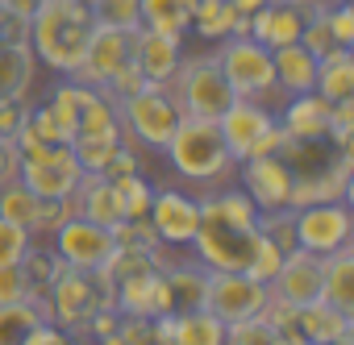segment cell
Listing matches in <instances>:
<instances>
[{
    "label": "cell",
    "mask_w": 354,
    "mask_h": 345,
    "mask_svg": "<svg viewBox=\"0 0 354 345\" xmlns=\"http://www.w3.org/2000/svg\"><path fill=\"white\" fill-rule=\"evenodd\" d=\"M180 59H184V38H171V34L138 26V34H133V63H138L146 83H171V75L180 71Z\"/></svg>",
    "instance_id": "obj_18"
},
{
    "label": "cell",
    "mask_w": 354,
    "mask_h": 345,
    "mask_svg": "<svg viewBox=\"0 0 354 345\" xmlns=\"http://www.w3.org/2000/svg\"><path fill=\"white\" fill-rule=\"evenodd\" d=\"M292 237L300 250L308 254H333L342 246L354 241V217H350V200H317V204H300L292 208Z\"/></svg>",
    "instance_id": "obj_11"
},
{
    "label": "cell",
    "mask_w": 354,
    "mask_h": 345,
    "mask_svg": "<svg viewBox=\"0 0 354 345\" xmlns=\"http://www.w3.org/2000/svg\"><path fill=\"white\" fill-rule=\"evenodd\" d=\"M50 250L67 262V266H75V270H100L104 262H109V254L117 250V241H113V229H104V225H96V221H88V217H67L50 237Z\"/></svg>",
    "instance_id": "obj_14"
},
{
    "label": "cell",
    "mask_w": 354,
    "mask_h": 345,
    "mask_svg": "<svg viewBox=\"0 0 354 345\" xmlns=\"http://www.w3.org/2000/svg\"><path fill=\"white\" fill-rule=\"evenodd\" d=\"M17 299H34V295H30L26 266L9 262V266H0V304H17Z\"/></svg>",
    "instance_id": "obj_39"
},
{
    "label": "cell",
    "mask_w": 354,
    "mask_h": 345,
    "mask_svg": "<svg viewBox=\"0 0 354 345\" xmlns=\"http://www.w3.org/2000/svg\"><path fill=\"white\" fill-rule=\"evenodd\" d=\"M225 345H283V341L267 324V316H246V320L225 324Z\"/></svg>",
    "instance_id": "obj_36"
},
{
    "label": "cell",
    "mask_w": 354,
    "mask_h": 345,
    "mask_svg": "<svg viewBox=\"0 0 354 345\" xmlns=\"http://www.w3.org/2000/svg\"><path fill=\"white\" fill-rule=\"evenodd\" d=\"M113 192H117L125 217H146V213H150L154 184L146 179V170H133V175H117V179H113Z\"/></svg>",
    "instance_id": "obj_34"
},
{
    "label": "cell",
    "mask_w": 354,
    "mask_h": 345,
    "mask_svg": "<svg viewBox=\"0 0 354 345\" xmlns=\"http://www.w3.org/2000/svg\"><path fill=\"white\" fill-rule=\"evenodd\" d=\"M121 141H125L121 129H80L71 137V154H75L84 175H104V166H109V158Z\"/></svg>",
    "instance_id": "obj_28"
},
{
    "label": "cell",
    "mask_w": 354,
    "mask_h": 345,
    "mask_svg": "<svg viewBox=\"0 0 354 345\" xmlns=\"http://www.w3.org/2000/svg\"><path fill=\"white\" fill-rule=\"evenodd\" d=\"M271 55H275V96H279V100L317 88V59H313L300 42L279 46V50H271Z\"/></svg>",
    "instance_id": "obj_23"
},
{
    "label": "cell",
    "mask_w": 354,
    "mask_h": 345,
    "mask_svg": "<svg viewBox=\"0 0 354 345\" xmlns=\"http://www.w3.org/2000/svg\"><path fill=\"white\" fill-rule=\"evenodd\" d=\"M46 316L42 299H17V304H0V345H21L26 333Z\"/></svg>",
    "instance_id": "obj_32"
},
{
    "label": "cell",
    "mask_w": 354,
    "mask_h": 345,
    "mask_svg": "<svg viewBox=\"0 0 354 345\" xmlns=\"http://www.w3.org/2000/svg\"><path fill=\"white\" fill-rule=\"evenodd\" d=\"M30 117V100H0V137H13Z\"/></svg>",
    "instance_id": "obj_43"
},
{
    "label": "cell",
    "mask_w": 354,
    "mask_h": 345,
    "mask_svg": "<svg viewBox=\"0 0 354 345\" xmlns=\"http://www.w3.org/2000/svg\"><path fill=\"white\" fill-rule=\"evenodd\" d=\"M167 88H171L175 104L184 108V117H209V121H217L238 100L234 88H230V79H225V71H221V63H217L213 46L209 50H184L180 71L171 75Z\"/></svg>",
    "instance_id": "obj_4"
},
{
    "label": "cell",
    "mask_w": 354,
    "mask_h": 345,
    "mask_svg": "<svg viewBox=\"0 0 354 345\" xmlns=\"http://www.w3.org/2000/svg\"><path fill=\"white\" fill-rule=\"evenodd\" d=\"M296 324H300L304 345H350L354 341V316L350 312H337L325 299L300 304L296 308Z\"/></svg>",
    "instance_id": "obj_20"
},
{
    "label": "cell",
    "mask_w": 354,
    "mask_h": 345,
    "mask_svg": "<svg viewBox=\"0 0 354 345\" xmlns=\"http://www.w3.org/2000/svg\"><path fill=\"white\" fill-rule=\"evenodd\" d=\"M325 275H321V299L333 304L337 312H350L354 316V241L325 254L321 258Z\"/></svg>",
    "instance_id": "obj_26"
},
{
    "label": "cell",
    "mask_w": 354,
    "mask_h": 345,
    "mask_svg": "<svg viewBox=\"0 0 354 345\" xmlns=\"http://www.w3.org/2000/svg\"><path fill=\"white\" fill-rule=\"evenodd\" d=\"M175 345H225V324L205 308L175 312Z\"/></svg>",
    "instance_id": "obj_30"
},
{
    "label": "cell",
    "mask_w": 354,
    "mask_h": 345,
    "mask_svg": "<svg viewBox=\"0 0 354 345\" xmlns=\"http://www.w3.org/2000/svg\"><path fill=\"white\" fill-rule=\"evenodd\" d=\"M275 121L288 141H321L329 125V100H321L317 92L288 96L283 104H275Z\"/></svg>",
    "instance_id": "obj_19"
},
{
    "label": "cell",
    "mask_w": 354,
    "mask_h": 345,
    "mask_svg": "<svg viewBox=\"0 0 354 345\" xmlns=\"http://www.w3.org/2000/svg\"><path fill=\"white\" fill-rule=\"evenodd\" d=\"M213 50H217V63H221L234 96H242V100H271V104L279 100L275 96V55H271V46H263L250 34H230Z\"/></svg>",
    "instance_id": "obj_6"
},
{
    "label": "cell",
    "mask_w": 354,
    "mask_h": 345,
    "mask_svg": "<svg viewBox=\"0 0 354 345\" xmlns=\"http://www.w3.org/2000/svg\"><path fill=\"white\" fill-rule=\"evenodd\" d=\"M234 184L250 196V204L259 213H279L292 208V166L283 162V154H254L242 158L234 166Z\"/></svg>",
    "instance_id": "obj_12"
},
{
    "label": "cell",
    "mask_w": 354,
    "mask_h": 345,
    "mask_svg": "<svg viewBox=\"0 0 354 345\" xmlns=\"http://www.w3.org/2000/svg\"><path fill=\"white\" fill-rule=\"evenodd\" d=\"M329 13V9H325ZM325 13H317V17H308L304 21V30H300V46L313 55V59H321V55H329V50H337V38H333V30H329V21H325Z\"/></svg>",
    "instance_id": "obj_38"
},
{
    "label": "cell",
    "mask_w": 354,
    "mask_h": 345,
    "mask_svg": "<svg viewBox=\"0 0 354 345\" xmlns=\"http://www.w3.org/2000/svg\"><path fill=\"white\" fill-rule=\"evenodd\" d=\"M267 304H271V287L263 279H254L250 270H209L205 275L201 308L213 312L221 324H234V320H246V316H263Z\"/></svg>",
    "instance_id": "obj_9"
},
{
    "label": "cell",
    "mask_w": 354,
    "mask_h": 345,
    "mask_svg": "<svg viewBox=\"0 0 354 345\" xmlns=\"http://www.w3.org/2000/svg\"><path fill=\"white\" fill-rule=\"evenodd\" d=\"M188 34H196V38H205L209 46H217V42L230 38V34H250V17H238L230 0H196Z\"/></svg>",
    "instance_id": "obj_24"
},
{
    "label": "cell",
    "mask_w": 354,
    "mask_h": 345,
    "mask_svg": "<svg viewBox=\"0 0 354 345\" xmlns=\"http://www.w3.org/2000/svg\"><path fill=\"white\" fill-rule=\"evenodd\" d=\"M80 162L71 154V146H38L30 154L17 158V179L42 196V200H55V196H71L75 184H80Z\"/></svg>",
    "instance_id": "obj_13"
},
{
    "label": "cell",
    "mask_w": 354,
    "mask_h": 345,
    "mask_svg": "<svg viewBox=\"0 0 354 345\" xmlns=\"http://www.w3.org/2000/svg\"><path fill=\"white\" fill-rule=\"evenodd\" d=\"M17 146H13V137H0V184H9V179H17Z\"/></svg>",
    "instance_id": "obj_46"
},
{
    "label": "cell",
    "mask_w": 354,
    "mask_h": 345,
    "mask_svg": "<svg viewBox=\"0 0 354 345\" xmlns=\"http://www.w3.org/2000/svg\"><path fill=\"white\" fill-rule=\"evenodd\" d=\"M325 21H329L337 46H350V50H354V9L346 5V0H333L329 13H325Z\"/></svg>",
    "instance_id": "obj_42"
},
{
    "label": "cell",
    "mask_w": 354,
    "mask_h": 345,
    "mask_svg": "<svg viewBox=\"0 0 354 345\" xmlns=\"http://www.w3.org/2000/svg\"><path fill=\"white\" fill-rule=\"evenodd\" d=\"M133 34L138 30H113V26H96L92 42L84 50V63L75 67V79L88 88H104L125 63H133Z\"/></svg>",
    "instance_id": "obj_15"
},
{
    "label": "cell",
    "mask_w": 354,
    "mask_h": 345,
    "mask_svg": "<svg viewBox=\"0 0 354 345\" xmlns=\"http://www.w3.org/2000/svg\"><path fill=\"white\" fill-rule=\"evenodd\" d=\"M313 92L329 104L354 100V50L350 46H337V50L317 59V88Z\"/></svg>",
    "instance_id": "obj_27"
},
{
    "label": "cell",
    "mask_w": 354,
    "mask_h": 345,
    "mask_svg": "<svg viewBox=\"0 0 354 345\" xmlns=\"http://www.w3.org/2000/svg\"><path fill=\"white\" fill-rule=\"evenodd\" d=\"M9 42H26V21L0 5V46H9Z\"/></svg>",
    "instance_id": "obj_45"
},
{
    "label": "cell",
    "mask_w": 354,
    "mask_h": 345,
    "mask_svg": "<svg viewBox=\"0 0 354 345\" xmlns=\"http://www.w3.org/2000/svg\"><path fill=\"white\" fill-rule=\"evenodd\" d=\"M321 275H325L321 254H308V250L292 246V250L283 254V262H279V270H275V279H271L267 287H271L275 299H288V304L300 308V304L321 299Z\"/></svg>",
    "instance_id": "obj_17"
},
{
    "label": "cell",
    "mask_w": 354,
    "mask_h": 345,
    "mask_svg": "<svg viewBox=\"0 0 354 345\" xmlns=\"http://www.w3.org/2000/svg\"><path fill=\"white\" fill-rule=\"evenodd\" d=\"M259 241V208L234 179L201 192V225L188 246L196 262H205L209 270H250Z\"/></svg>",
    "instance_id": "obj_1"
},
{
    "label": "cell",
    "mask_w": 354,
    "mask_h": 345,
    "mask_svg": "<svg viewBox=\"0 0 354 345\" xmlns=\"http://www.w3.org/2000/svg\"><path fill=\"white\" fill-rule=\"evenodd\" d=\"M71 204H75L80 217H88V221H96V225H104V229H113V225L125 217L109 175H80V184H75V192H71Z\"/></svg>",
    "instance_id": "obj_22"
},
{
    "label": "cell",
    "mask_w": 354,
    "mask_h": 345,
    "mask_svg": "<svg viewBox=\"0 0 354 345\" xmlns=\"http://www.w3.org/2000/svg\"><path fill=\"white\" fill-rule=\"evenodd\" d=\"M67 341H71V337H67L55 320H46V316H42V320L26 333V341H21V345H67Z\"/></svg>",
    "instance_id": "obj_44"
},
{
    "label": "cell",
    "mask_w": 354,
    "mask_h": 345,
    "mask_svg": "<svg viewBox=\"0 0 354 345\" xmlns=\"http://www.w3.org/2000/svg\"><path fill=\"white\" fill-rule=\"evenodd\" d=\"M192 9H196V0H138L142 26L158 30V34H171V38H188Z\"/></svg>",
    "instance_id": "obj_29"
},
{
    "label": "cell",
    "mask_w": 354,
    "mask_h": 345,
    "mask_svg": "<svg viewBox=\"0 0 354 345\" xmlns=\"http://www.w3.org/2000/svg\"><path fill=\"white\" fill-rule=\"evenodd\" d=\"M34 79H38V59L30 42L0 46V100H26Z\"/></svg>",
    "instance_id": "obj_25"
},
{
    "label": "cell",
    "mask_w": 354,
    "mask_h": 345,
    "mask_svg": "<svg viewBox=\"0 0 354 345\" xmlns=\"http://www.w3.org/2000/svg\"><path fill=\"white\" fill-rule=\"evenodd\" d=\"M34 241H38V237H34L26 225H13V221L0 217V266L21 262V258L30 254V246H34Z\"/></svg>",
    "instance_id": "obj_37"
},
{
    "label": "cell",
    "mask_w": 354,
    "mask_h": 345,
    "mask_svg": "<svg viewBox=\"0 0 354 345\" xmlns=\"http://www.w3.org/2000/svg\"><path fill=\"white\" fill-rule=\"evenodd\" d=\"M154 237L171 250V254H184L192 246V233L201 225V192L184 188V184H162L150 196V213H146Z\"/></svg>",
    "instance_id": "obj_10"
},
{
    "label": "cell",
    "mask_w": 354,
    "mask_h": 345,
    "mask_svg": "<svg viewBox=\"0 0 354 345\" xmlns=\"http://www.w3.org/2000/svg\"><path fill=\"white\" fill-rule=\"evenodd\" d=\"M300 30H304V13L292 5V0H267V5L250 17V38H259L271 50L300 42Z\"/></svg>",
    "instance_id": "obj_21"
},
{
    "label": "cell",
    "mask_w": 354,
    "mask_h": 345,
    "mask_svg": "<svg viewBox=\"0 0 354 345\" xmlns=\"http://www.w3.org/2000/svg\"><path fill=\"white\" fill-rule=\"evenodd\" d=\"M162 158L171 166V179L184 188H196V192L230 184L234 166H238L225 137H221V125L209 117H184L175 125L171 141L162 146Z\"/></svg>",
    "instance_id": "obj_3"
},
{
    "label": "cell",
    "mask_w": 354,
    "mask_h": 345,
    "mask_svg": "<svg viewBox=\"0 0 354 345\" xmlns=\"http://www.w3.org/2000/svg\"><path fill=\"white\" fill-rule=\"evenodd\" d=\"M21 266H26V279H30V295H34V299H46V295H50V287H55V279L67 270V262L50 250V241H46V246H38V241H34V246H30V254L21 258Z\"/></svg>",
    "instance_id": "obj_31"
},
{
    "label": "cell",
    "mask_w": 354,
    "mask_h": 345,
    "mask_svg": "<svg viewBox=\"0 0 354 345\" xmlns=\"http://www.w3.org/2000/svg\"><path fill=\"white\" fill-rule=\"evenodd\" d=\"M113 308L125 312V316H162V312H175L171 308V291H167V279H162V266H150V270H133L125 279L113 283Z\"/></svg>",
    "instance_id": "obj_16"
},
{
    "label": "cell",
    "mask_w": 354,
    "mask_h": 345,
    "mask_svg": "<svg viewBox=\"0 0 354 345\" xmlns=\"http://www.w3.org/2000/svg\"><path fill=\"white\" fill-rule=\"evenodd\" d=\"M283 246H275L267 233H263V241H259V250H254V262H250V275L254 279H263V283H271L275 279V270H279V262H283Z\"/></svg>",
    "instance_id": "obj_40"
},
{
    "label": "cell",
    "mask_w": 354,
    "mask_h": 345,
    "mask_svg": "<svg viewBox=\"0 0 354 345\" xmlns=\"http://www.w3.org/2000/svg\"><path fill=\"white\" fill-rule=\"evenodd\" d=\"M117 345H154V328L150 316H125L117 320Z\"/></svg>",
    "instance_id": "obj_41"
},
{
    "label": "cell",
    "mask_w": 354,
    "mask_h": 345,
    "mask_svg": "<svg viewBox=\"0 0 354 345\" xmlns=\"http://www.w3.org/2000/svg\"><path fill=\"white\" fill-rule=\"evenodd\" d=\"M92 13L88 0H42L26 21V42L38 59V67L55 75H75L84 63V50L92 42Z\"/></svg>",
    "instance_id": "obj_2"
},
{
    "label": "cell",
    "mask_w": 354,
    "mask_h": 345,
    "mask_svg": "<svg viewBox=\"0 0 354 345\" xmlns=\"http://www.w3.org/2000/svg\"><path fill=\"white\" fill-rule=\"evenodd\" d=\"M121 108V133L129 146H138L142 154H162V146L171 141L175 125L184 121V108L175 104L167 83H142L133 96L117 100Z\"/></svg>",
    "instance_id": "obj_5"
},
{
    "label": "cell",
    "mask_w": 354,
    "mask_h": 345,
    "mask_svg": "<svg viewBox=\"0 0 354 345\" xmlns=\"http://www.w3.org/2000/svg\"><path fill=\"white\" fill-rule=\"evenodd\" d=\"M0 5H5V9H9L13 17H21V21H30V13H34V9L42 5V0H0Z\"/></svg>",
    "instance_id": "obj_47"
},
{
    "label": "cell",
    "mask_w": 354,
    "mask_h": 345,
    "mask_svg": "<svg viewBox=\"0 0 354 345\" xmlns=\"http://www.w3.org/2000/svg\"><path fill=\"white\" fill-rule=\"evenodd\" d=\"M221 137L234 154V162L242 158H254V154H275L283 133H279V121H275V104L271 100H234L221 117Z\"/></svg>",
    "instance_id": "obj_7"
},
{
    "label": "cell",
    "mask_w": 354,
    "mask_h": 345,
    "mask_svg": "<svg viewBox=\"0 0 354 345\" xmlns=\"http://www.w3.org/2000/svg\"><path fill=\"white\" fill-rule=\"evenodd\" d=\"M42 304H46V320H55L71 341H80L84 320H88L100 304H113V299H109V291L100 287L96 270H75V266H67V270L55 279V287H50V295H46Z\"/></svg>",
    "instance_id": "obj_8"
},
{
    "label": "cell",
    "mask_w": 354,
    "mask_h": 345,
    "mask_svg": "<svg viewBox=\"0 0 354 345\" xmlns=\"http://www.w3.org/2000/svg\"><path fill=\"white\" fill-rule=\"evenodd\" d=\"M88 13L96 26H113V30H138L142 26L138 0H88Z\"/></svg>",
    "instance_id": "obj_35"
},
{
    "label": "cell",
    "mask_w": 354,
    "mask_h": 345,
    "mask_svg": "<svg viewBox=\"0 0 354 345\" xmlns=\"http://www.w3.org/2000/svg\"><path fill=\"white\" fill-rule=\"evenodd\" d=\"M38 204L42 196H34L21 179H9V184H0V217L13 221V225H26L34 233V221H38Z\"/></svg>",
    "instance_id": "obj_33"
}]
</instances>
